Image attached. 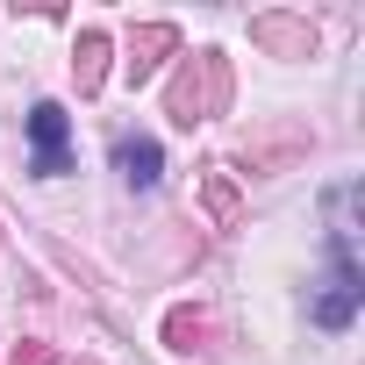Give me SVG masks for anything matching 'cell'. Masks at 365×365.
<instances>
[{
	"instance_id": "9c48e42d",
	"label": "cell",
	"mask_w": 365,
	"mask_h": 365,
	"mask_svg": "<svg viewBox=\"0 0 365 365\" xmlns=\"http://www.w3.org/2000/svg\"><path fill=\"white\" fill-rule=\"evenodd\" d=\"M208 208H215L222 230L237 222V194H230V172H222V165H208Z\"/></svg>"
},
{
	"instance_id": "7a4b0ae2",
	"label": "cell",
	"mask_w": 365,
	"mask_h": 365,
	"mask_svg": "<svg viewBox=\"0 0 365 365\" xmlns=\"http://www.w3.org/2000/svg\"><path fill=\"white\" fill-rule=\"evenodd\" d=\"M358 301H365V279H358L351 237H344V230H329V272H322V294H315V322H322V329H351Z\"/></svg>"
},
{
	"instance_id": "52a82bcc",
	"label": "cell",
	"mask_w": 365,
	"mask_h": 365,
	"mask_svg": "<svg viewBox=\"0 0 365 365\" xmlns=\"http://www.w3.org/2000/svg\"><path fill=\"white\" fill-rule=\"evenodd\" d=\"M72 79H79V93H101V79H108V36H101V29L79 36V51H72Z\"/></svg>"
},
{
	"instance_id": "5b68a950",
	"label": "cell",
	"mask_w": 365,
	"mask_h": 365,
	"mask_svg": "<svg viewBox=\"0 0 365 365\" xmlns=\"http://www.w3.org/2000/svg\"><path fill=\"white\" fill-rule=\"evenodd\" d=\"M115 165H122V179H129L136 194H150L158 179H165V150H158L150 136H122V143H115Z\"/></svg>"
},
{
	"instance_id": "6da1fadb",
	"label": "cell",
	"mask_w": 365,
	"mask_h": 365,
	"mask_svg": "<svg viewBox=\"0 0 365 365\" xmlns=\"http://www.w3.org/2000/svg\"><path fill=\"white\" fill-rule=\"evenodd\" d=\"M222 108H230V58L222 51H194L187 65L172 72V86H165V115L179 129H194V122H208Z\"/></svg>"
},
{
	"instance_id": "8992f818",
	"label": "cell",
	"mask_w": 365,
	"mask_h": 365,
	"mask_svg": "<svg viewBox=\"0 0 365 365\" xmlns=\"http://www.w3.org/2000/svg\"><path fill=\"white\" fill-rule=\"evenodd\" d=\"M165 51H179V29H172V22H143V29L129 36V79L143 86V79L158 72V58H165Z\"/></svg>"
},
{
	"instance_id": "277c9868",
	"label": "cell",
	"mask_w": 365,
	"mask_h": 365,
	"mask_svg": "<svg viewBox=\"0 0 365 365\" xmlns=\"http://www.w3.org/2000/svg\"><path fill=\"white\" fill-rule=\"evenodd\" d=\"M251 36H258L265 51H279V58H308V51H315V22H308V15H258Z\"/></svg>"
},
{
	"instance_id": "30bf717a",
	"label": "cell",
	"mask_w": 365,
	"mask_h": 365,
	"mask_svg": "<svg viewBox=\"0 0 365 365\" xmlns=\"http://www.w3.org/2000/svg\"><path fill=\"white\" fill-rule=\"evenodd\" d=\"M8 365H51V344H22V351H15Z\"/></svg>"
},
{
	"instance_id": "3957f363",
	"label": "cell",
	"mask_w": 365,
	"mask_h": 365,
	"mask_svg": "<svg viewBox=\"0 0 365 365\" xmlns=\"http://www.w3.org/2000/svg\"><path fill=\"white\" fill-rule=\"evenodd\" d=\"M29 143H36L29 172H36V179H58V172H65V108H58V101H36V108H29Z\"/></svg>"
},
{
	"instance_id": "ba28073f",
	"label": "cell",
	"mask_w": 365,
	"mask_h": 365,
	"mask_svg": "<svg viewBox=\"0 0 365 365\" xmlns=\"http://www.w3.org/2000/svg\"><path fill=\"white\" fill-rule=\"evenodd\" d=\"M165 336H172V351H201L208 315H201V308H172V315H165Z\"/></svg>"
}]
</instances>
